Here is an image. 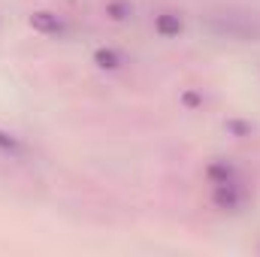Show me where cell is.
I'll return each mask as SVG.
<instances>
[{
	"mask_svg": "<svg viewBox=\"0 0 260 257\" xmlns=\"http://www.w3.org/2000/svg\"><path fill=\"white\" fill-rule=\"evenodd\" d=\"M212 200H215L218 209H227V212L239 209V203H242L239 176H236V179H227V182H215V185H212Z\"/></svg>",
	"mask_w": 260,
	"mask_h": 257,
	"instance_id": "6da1fadb",
	"label": "cell"
},
{
	"mask_svg": "<svg viewBox=\"0 0 260 257\" xmlns=\"http://www.w3.org/2000/svg\"><path fill=\"white\" fill-rule=\"evenodd\" d=\"M30 27L40 30V34H49V37H58V34L67 30L64 18L55 15V12H34V15H30Z\"/></svg>",
	"mask_w": 260,
	"mask_h": 257,
	"instance_id": "7a4b0ae2",
	"label": "cell"
},
{
	"mask_svg": "<svg viewBox=\"0 0 260 257\" xmlns=\"http://www.w3.org/2000/svg\"><path fill=\"white\" fill-rule=\"evenodd\" d=\"M154 30H157L160 37H179V34H182V18L173 15V12H164V15L154 18Z\"/></svg>",
	"mask_w": 260,
	"mask_h": 257,
	"instance_id": "3957f363",
	"label": "cell"
},
{
	"mask_svg": "<svg viewBox=\"0 0 260 257\" xmlns=\"http://www.w3.org/2000/svg\"><path fill=\"white\" fill-rule=\"evenodd\" d=\"M94 64L100 67V70H118L121 67V55L115 49H97L94 52Z\"/></svg>",
	"mask_w": 260,
	"mask_h": 257,
	"instance_id": "277c9868",
	"label": "cell"
},
{
	"mask_svg": "<svg viewBox=\"0 0 260 257\" xmlns=\"http://www.w3.org/2000/svg\"><path fill=\"white\" fill-rule=\"evenodd\" d=\"M0 151H6V154H15V157H18V154H24V145H21L12 133H3V130H0Z\"/></svg>",
	"mask_w": 260,
	"mask_h": 257,
	"instance_id": "5b68a950",
	"label": "cell"
},
{
	"mask_svg": "<svg viewBox=\"0 0 260 257\" xmlns=\"http://www.w3.org/2000/svg\"><path fill=\"white\" fill-rule=\"evenodd\" d=\"M130 12H133V6L124 3V0H112V3H109V15H112L115 21H124Z\"/></svg>",
	"mask_w": 260,
	"mask_h": 257,
	"instance_id": "8992f818",
	"label": "cell"
},
{
	"mask_svg": "<svg viewBox=\"0 0 260 257\" xmlns=\"http://www.w3.org/2000/svg\"><path fill=\"white\" fill-rule=\"evenodd\" d=\"M227 127L233 130V133H239V136H242V133H248V130H251V127H248V124H242V121H230V124H227Z\"/></svg>",
	"mask_w": 260,
	"mask_h": 257,
	"instance_id": "52a82bcc",
	"label": "cell"
},
{
	"mask_svg": "<svg viewBox=\"0 0 260 257\" xmlns=\"http://www.w3.org/2000/svg\"><path fill=\"white\" fill-rule=\"evenodd\" d=\"M185 103H188V106H197V103H200V97H197V94H185Z\"/></svg>",
	"mask_w": 260,
	"mask_h": 257,
	"instance_id": "ba28073f",
	"label": "cell"
}]
</instances>
